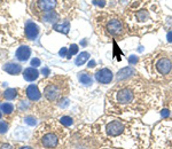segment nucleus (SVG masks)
I'll return each mask as SVG.
<instances>
[{"label":"nucleus","mask_w":172,"mask_h":149,"mask_svg":"<svg viewBox=\"0 0 172 149\" xmlns=\"http://www.w3.org/2000/svg\"><path fill=\"white\" fill-rule=\"evenodd\" d=\"M95 131L106 146L119 149H146L148 146V128L139 121L108 117L100 121Z\"/></svg>","instance_id":"1"},{"label":"nucleus","mask_w":172,"mask_h":149,"mask_svg":"<svg viewBox=\"0 0 172 149\" xmlns=\"http://www.w3.org/2000/svg\"><path fill=\"white\" fill-rule=\"evenodd\" d=\"M69 138L70 132L61 121H47L35 132L33 144L41 149H63Z\"/></svg>","instance_id":"2"},{"label":"nucleus","mask_w":172,"mask_h":149,"mask_svg":"<svg viewBox=\"0 0 172 149\" xmlns=\"http://www.w3.org/2000/svg\"><path fill=\"white\" fill-rule=\"evenodd\" d=\"M68 91L67 79L60 76H55L44 86V95L51 102H58L62 100L68 94Z\"/></svg>","instance_id":"3"},{"label":"nucleus","mask_w":172,"mask_h":149,"mask_svg":"<svg viewBox=\"0 0 172 149\" xmlns=\"http://www.w3.org/2000/svg\"><path fill=\"white\" fill-rule=\"evenodd\" d=\"M113 102L119 108L118 114L124 112L125 109L126 112H129V107L135 102V89L131 86H125L117 89L113 94Z\"/></svg>","instance_id":"4"},{"label":"nucleus","mask_w":172,"mask_h":149,"mask_svg":"<svg viewBox=\"0 0 172 149\" xmlns=\"http://www.w3.org/2000/svg\"><path fill=\"white\" fill-rule=\"evenodd\" d=\"M107 30L108 32L110 33L111 36L114 37H118L121 38L122 36L124 34V27L122 22L117 20V18H113V20H110L107 24Z\"/></svg>","instance_id":"5"},{"label":"nucleus","mask_w":172,"mask_h":149,"mask_svg":"<svg viewBox=\"0 0 172 149\" xmlns=\"http://www.w3.org/2000/svg\"><path fill=\"white\" fill-rule=\"evenodd\" d=\"M155 68L160 75H163V76L169 75L172 70V61L169 57H161L156 62Z\"/></svg>","instance_id":"6"},{"label":"nucleus","mask_w":172,"mask_h":149,"mask_svg":"<svg viewBox=\"0 0 172 149\" xmlns=\"http://www.w3.org/2000/svg\"><path fill=\"white\" fill-rule=\"evenodd\" d=\"M114 75L111 70H109L107 68H103V69H100L95 72V79H97L99 83L101 84H108L113 80Z\"/></svg>","instance_id":"7"},{"label":"nucleus","mask_w":172,"mask_h":149,"mask_svg":"<svg viewBox=\"0 0 172 149\" xmlns=\"http://www.w3.org/2000/svg\"><path fill=\"white\" fill-rule=\"evenodd\" d=\"M38 32H39V29H38L37 24H35L33 22H29L25 25V36L28 39L33 40V39L37 38Z\"/></svg>","instance_id":"8"},{"label":"nucleus","mask_w":172,"mask_h":149,"mask_svg":"<svg viewBox=\"0 0 172 149\" xmlns=\"http://www.w3.org/2000/svg\"><path fill=\"white\" fill-rule=\"evenodd\" d=\"M31 50L28 46H21L16 50V59L18 61H27L30 57Z\"/></svg>","instance_id":"9"},{"label":"nucleus","mask_w":172,"mask_h":149,"mask_svg":"<svg viewBox=\"0 0 172 149\" xmlns=\"http://www.w3.org/2000/svg\"><path fill=\"white\" fill-rule=\"evenodd\" d=\"M27 96L31 101H38L40 99L41 94H40V92H39V89H38L36 85H30L27 89Z\"/></svg>","instance_id":"10"},{"label":"nucleus","mask_w":172,"mask_h":149,"mask_svg":"<svg viewBox=\"0 0 172 149\" xmlns=\"http://www.w3.org/2000/svg\"><path fill=\"white\" fill-rule=\"evenodd\" d=\"M37 5L39 7V9L45 11H49L55 7L56 1L55 0H39L37 2Z\"/></svg>","instance_id":"11"},{"label":"nucleus","mask_w":172,"mask_h":149,"mask_svg":"<svg viewBox=\"0 0 172 149\" xmlns=\"http://www.w3.org/2000/svg\"><path fill=\"white\" fill-rule=\"evenodd\" d=\"M134 73H135L134 69H133V68H131V66H127V68H124V69H122V70H121V71L117 73V77H116V79H117L118 82H121V80H124V79H126V78L133 76Z\"/></svg>","instance_id":"12"},{"label":"nucleus","mask_w":172,"mask_h":149,"mask_svg":"<svg viewBox=\"0 0 172 149\" xmlns=\"http://www.w3.org/2000/svg\"><path fill=\"white\" fill-rule=\"evenodd\" d=\"M23 77L28 82H35L38 77H39V72L35 69V68H28L23 72Z\"/></svg>","instance_id":"13"},{"label":"nucleus","mask_w":172,"mask_h":149,"mask_svg":"<svg viewBox=\"0 0 172 149\" xmlns=\"http://www.w3.org/2000/svg\"><path fill=\"white\" fill-rule=\"evenodd\" d=\"M4 70L9 75H17L22 71V66L17 63H6L4 66Z\"/></svg>","instance_id":"14"},{"label":"nucleus","mask_w":172,"mask_h":149,"mask_svg":"<svg viewBox=\"0 0 172 149\" xmlns=\"http://www.w3.org/2000/svg\"><path fill=\"white\" fill-rule=\"evenodd\" d=\"M78 80L84 85H91L92 84V77L90 73L87 72H81L78 73Z\"/></svg>","instance_id":"15"},{"label":"nucleus","mask_w":172,"mask_h":149,"mask_svg":"<svg viewBox=\"0 0 172 149\" xmlns=\"http://www.w3.org/2000/svg\"><path fill=\"white\" fill-rule=\"evenodd\" d=\"M88 59H90V54H88L87 52H83V53H81L79 55L77 56V59H76L75 61L76 66H81V64H84Z\"/></svg>","instance_id":"16"},{"label":"nucleus","mask_w":172,"mask_h":149,"mask_svg":"<svg viewBox=\"0 0 172 149\" xmlns=\"http://www.w3.org/2000/svg\"><path fill=\"white\" fill-rule=\"evenodd\" d=\"M54 30H56V31H59V32H62V33H68L69 32V23L67 22L64 24H55L53 27Z\"/></svg>","instance_id":"17"},{"label":"nucleus","mask_w":172,"mask_h":149,"mask_svg":"<svg viewBox=\"0 0 172 149\" xmlns=\"http://www.w3.org/2000/svg\"><path fill=\"white\" fill-rule=\"evenodd\" d=\"M17 95V92L15 89H8L5 91V93H4V96H5L6 100H14L16 98Z\"/></svg>","instance_id":"18"},{"label":"nucleus","mask_w":172,"mask_h":149,"mask_svg":"<svg viewBox=\"0 0 172 149\" xmlns=\"http://www.w3.org/2000/svg\"><path fill=\"white\" fill-rule=\"evenodd\" d=\"M13 110H14V107H13L12 103H7V102H6V103H2V105H1V111H2L4 114H6V115L12 114Z\"/></svg>","instance_id":"19"},{"label":"nucleus","mask_w":172,"mask_h":149,"mask_svg":"<svg viewBox=\"0 0 172 149\" xmlns=\"http://www.w3.org/2000/svg\"><path fill=\"white\" fill-rule=\"evenodd\" d=\"M56 17H58V15L53 11H49L44 15V21H46V22H53V21L56 20Z\"/></svg>","instance_id":"20"},{"label":"nucleus","mask_w":172,"mask_h":149,"mask_svg":"<svg viewBox=\"0 0 172 149\" xmlns=\"http://www.w3.org/2000/svg\"><path fill=\"white\" fill-rule=\"evenodd\" d=\"M148 17H149L148 11H145V9H141V11H139L137 13V18H138L139 21H141V22H145L146 20H148Z\"/></svg>","instance_id":"21"},{"label":"nucleus","mask_w":172,"mask_h":149,"mask_svg":"<svg viewBox=\"0 0 172 149\" xmlns=\"http://www.w3.org/2000/svg\"><path fill=\"white\" fill-rule=\"evenodd\" d=\"M60 121H61L64 126H70V125L72 124V118H71V117H68V116H64L60 119Z\"/></svg>","instance_id":"22"},{"label":"nucleus","mask_w":172,"mask_h":149,"mask_svg":"<svg viewBox=\"0 0 172 149\" xmlns=\"http://www.w3.org/2000/svg\"><path fill=\"white\" fill-rule=\"evenodd\" d=\"M78 53V46L77 45H71L69 48V54L67 55V57H71V55H75V54H77Z\"/></svg>","instance_id":"23"},{"label":"nucleus","mask_w":172,"mask_h":149,"mask_svg":"<svg viewBox=\"0 0 172 149\" xmlns=\"http://www.w3.org/2000/svg\"><path fill=\"white\" fill-rule=\"evenodd\" d=\"M8 131V124L5 121H0V133L4 134Z\"/></svg>","instance_id":"24"},{"label":"nucleus","mask_w":172,"mask_h":149,"mask_svg":"<svg viewBox=\"0 0 172 149\" xmlns=\"http://www.w3.org/2000/svg\"><path fill=\"white\" fill-rule=\"evenodd\" d=\"M24 121L27 123L28 125H30V126H33V125L36 124V119H35L33 117H31V116L25 117V118H24Z\"/></svg>","instance_id":"25"},{"label":"nucleus","mask_w":172,"mask_h":149,"mask_svg":"<svg viewBox=\"0 0 172 149\" xmlns=\"http://www.w3.org/2000/svg\"><path fill=\"white\" fill-rule=\"evenodd\" d=\"M31 66H32L33 68L39 66H40V60H39V59H32V61H31Z\"/></svg>","instance_id":"26"},{"label":"nucleus","mask_w":172,"mask_h":149,"mask_svg":"<svg viewBox=\"0 0 172 149\" xmlns=\"http://www.w3.org/2000/svg\"><path fill=\"white\" fill-rule=\"evenodd\" d=\"M129 61H130V63H131V64H133V63H135V62L138 61V59H137L135 56H133V55H132V56H130Z\"/></svg>","instance_id":"27"},{"label":"nucleus","mask_w":172,"mask_h":149,"mask_svg":"<svg viewBox=\"0 0 172 149\" xmlns=\"http://www.w3.org/2000/svg\"><path fill=\"white\" fill-rule=\"evenodd\" d=\"M60 55L67 56V48H65V47H62V50H60Z\"/></svg>","instance_id":"28"},{"label":"nucleus","mask_w":172,"mask_h":149,"mask_svg":"<svg viewBox=\"0 0 172 149\" xmlns=\"http://www.w3.org/2000/svg\"><path fill=\"white\" fill-rule=\"evenodd\" d=\"M167 41H169V43H172V31H170V32L167 33Z\"/></svg>","instance_id":"29"},{"label":"nucleus","mask_w":172,"mask_h":149,"mask_svg":"<svg viewBox=\"0 0 172 149\" xmlns=\"http://www.w3.org/2000/svg\"><path fill=\"white\" fill-rule=\"evenodd\" d=\"M0 149H13V148H12L11 144H2V146H1V148H0Z\"/></svg>","instance_id":"30"},{"label":"nucleus","mask_w":172,"mask_h":149,"mask_svg":"<svg viewBox=\"0 0 172 149\" xmlns=\"http://www.w3.org/2000/svg\"><path fill=\"white\" fill-rule=\"evenodd\" d=\"M41 72H43L44 75H46V76H47V75H49V70H48V69H47V68H43V70H41Z\"/></svg>","instance_id":"31"},{"label":"nucleus","mask_w":172,"mask_h":149,"mask_svg":"<svg viewBox=\"0 0 172 149\" xmlns=\"http://www.w3.org/2000/svg\"><path fill=\"white\" fill-rule=\"evenodd\" d=\"M101 149H119V148H115V147H110V146H104Z\"/></svg>","instance_id":"32"},{"label":"nucleus","mask_w":172,"mask_h":149,"mask_svg":"<svg viewBox=\"0 0 172 149\" xmlns=\"http://www.w3.org/2000/svg\"><path fill=\"white\" fill-rule=\"evenodd\" d=\"M163 111H164V112H162V115H163V116H164V117L169 116V111H167V110H163Z\"/></svg>","instance_id":"33"},{"label":"nucleus","mask_w":172,"mask_h":149,"mask_svg":"<svg viewBox=\"0 0 172 149\" xmlns=\"http://www.w3.org/2000/svg\"><path fill=\"white\" fill-rule=\"evenodd\" d=\"M18 149H33V148H31V147H21V148Z\"/></svg>","instance_id":"34"},{"label":"nucleus","mask_w":172,"mask_h":149,"mask_svg":"<svg viewBox=\"0 0 172 149\" xmlns=\"http://www.w3.org/2000/svg\"><path fill=\"white\" fill-rule=\"evenodd\" d=\"M0 119H1V111H0Z\"/></svg>","instance_id":"35"}]
</instances>
